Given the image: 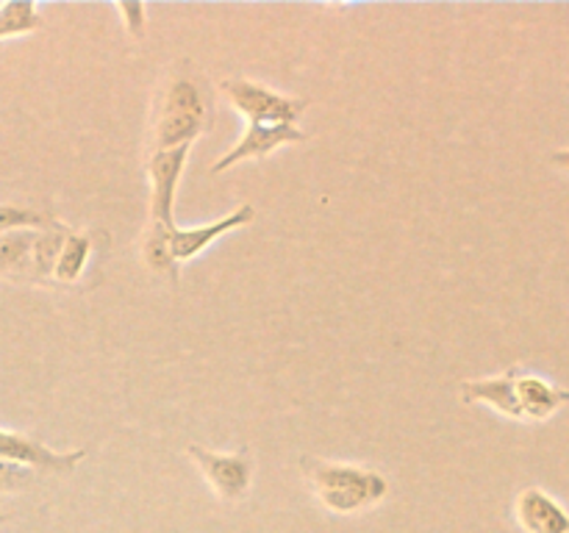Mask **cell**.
<instances>
[{"instance_id":"cell-13","label":"cell","mask_w":569,"mask_h":533,"mask_svg":"<svg viewBox=\"0 0 569 533\" xmlns=\"http://www.w3.org/2000/svg\"><path fill=\"white\" fill-rule=\"evenodd\" d=\"M89 255H92V239H89V233L67 228L64 242H61L59 255H56L53 283H76L83 275V270H87Z\"/></svg>"},{"instance_id":"cell-3","label":"cell","mask_w":569,"mask_h":533,"mask_svg":"<svg viewBox=\"0 0 569 533\" xmlns=\"http://www.w3.org/2000/svg\"><path fill=\"white\" fill-rule=\"evenodd\" d=\"M220 89L248 125H295L309 105L303 98H289L250 78H222Z\"/></svg>"},{"instance_id":"cell-12","label":"cell","mask_w":569,"mask_h":533,"mask_svg":"<svg viewBox=\"0 0 569 533\" xmlns=\"http://www.w3.org/2000/svg\"><path fill=\"white\" fill-rule=\"evenodd\" d=\"M39 231L0 233V278L22 283H37L33 272V244Z\"/></svg>"},{"instance_id":"cell-15","label":"cell","mask_w":569,"mask_h":533,"mask_svg":"<svg viewBox=\"0 0 569 533\" xmlns=\"http://www.w3.org/2000/svg\"><path fill=\"white\" fill-rule=\"evenodd\" d=\"M56 220L39 214V211L20 209V205L0 203V233L9 231H44V228H53Z\"/></svg>"},{"instance_id":"cell-2","label":"cell","mask_w":569,"mask_h":533,"mask_svg":"<svg viewBox=\"0 0 569 533\" xmlns=\"http://www.w3.org/2000/svg\"><path fill=\"white\" fill-rule=\"evenodd\" d=\"M209 128V100L189 72H176L159 89L150 120V153L192 144Z\"/></svg>"},{"instance_id":"cell-8","label":"cell","mask_w":569,"mask_h":533,"mask_svg":"<svg viewBox=\"0 0 569 533\" xmlns=\"http://www.w3.org/2000/svg\"><path fill=\"white\" fill-rule=\"evenodd\" d=\"M298 142H306V133L298 131L295 125H248L242 139L211 164V172L217 175V172L231 170V167L242 164V161L264 159L267 153H272V150L281 148V144Z\"/></svg>"},{"instance_id":"cell-10","label":"cell","mask_w":569,"mask_h":533,"mask_svg":"<svg viewBox=\"0 0 569 533\" xmlns=\"http://www.w3.org/2000/svg\"><path fill=\"white\" fill-rule=\"evenodd\" d=\"M520 366H511V370L500 372L492 378H478V381H465L461 383L459 394L467 405H489L498 414L509 416V420H522L520 403H517L515 381Z\"/></svg>"},{"instance_id":"cell-16","label":"cell","mask_w":569,"mask_h":533,"mask_svg":"<svg viewBox=\"0 0 569 533\" xmlns=\"http://www.w3.org/2000/svg\"><path fill=\"white\" fill-rule=\"evenodd\" d=\"M117 14H120L122 28L131 39H144V31H148V9L139 3H117Z\"/></svg>"},{"instance_id":"cell-14","label":"cell","mask_w":569,"mask_h":533,"mask_svg":"<svg viewBox=\"0 0 569 533\" xmlns=\"http://www.w3.org/2000/svg\"><path fill=\"white\" fill-rule=\"evenodd\" d=\"M42 28V11L37 3H3L0 6V39L26 37Z\"/></svg>"},{"instance_id":"cell-9","label":"cell","mask_w":569,"mask_h":533,"mask_svg":"<svg viewBox=\"0 0 569 533\" xmlns=\"http://www.w3.org/2000/svg\"><path fill=\"white\" fill-rule=\"evenodd\" d=\"M515 516L526 533H569V511L537 486L517 494Z\"/></svg>"},{"instance_id":"cell-4","label":"cell","mask_w":569,"mask_h":533,"mask_svg":"<svg viewBox=\"0 0 569 533\" xmlns=\"http://www.w3.org/2000/svg\"><path fill=\"white\" fill-rule=\"evenodd\" d=\"M187 455L222 503H237L248 494L250 481H253V461H250L248 447L239 453H214L200 444H187Z\"/></svg>"},{"instance_id":"cell-17","label":"cell","mask_w":569,"mask_h":533,"mask_svg":"<svg viewBox=\"0 0 569 533\" xmlns=\"http://www.w3.org/2000/svg\"><path fill=\"white\" fill-rule=\"evenodd\" d=\"M550 164L559 167V170H567L569 172V148L553 150V153H550Z\"/></svg>"},{"instance_id":"cell-11","label":"cell","mask_w":569,"mask_h":533,"mask_svg":"<svg viewBox=\"0 0 569 533\" xmlns=\"http://www.w3.org/2000/svg\"><path fill=\"white\" fill-rule=\"evenodd\" d=\"M517 403H520L522 420L542 422L548 416H553L561 405L569 403V389L553 386L545 378L539 375H526V372H517L515 381Z\"/></svg>"},{"instance_id":"cell-1","label":"cell","mask_w":569,"mask_h":533,"mask_svg":"<svg viewBox=\"0 0 569 533\" xmlns=\"http://www.w3.org/2000/svg\"><path fill=\"white\" fill-rule=\"evenodd\" d=\"M300 472L315 497L333 514H359L372 509L389 494V481L365 464L300 455Z\"/></svg>"},{"instance_id":"cell-6","label":"cell","mask_w":569,"mask_h":533,"mask_svg":"<svg viewBox=\"0 0 569 533\" xmlns=\"http://www.w3.org/2000/svg\"><path fill=\"white\" fill-rule=\"evenodd\" d=\"M256 217V209L250 203H242L239 209H233L231 214L222 217V220L209 222V225H200V228H170V231H159V228H148L150 237L161 239L164 250L170 253V259L176 261L178 266L183 261L194 259V255L203 253L209 244H214L217 239L226 237V233L237 231V228L250 225Z\"/></svg>"},{"instance_id":"cell-5","label":"cell","mask_w":569,"mask_h":533,"mask_svg":"<svg viewBox=\"0 0 569 533\" xmlns=\"http://www.w3.org/2000/svg\"><path fill=\"white\" fill-rule=\"evenodd\" d=\"M189 150L192 144H183V148L172 150H156L148 159V181H150V225L159 228V231H170L176 228V214H172V205H176V192L178 183H181L183 167H187Z\"/></svg>"},{"instance_id":"cell-7","label":"cell","mask_w":569,"mask_h":533,"mask_svg":"<svg viewBox=\"0 0 569 533\" xmlns=\"http://www.w3.org/2000/svg\"><path fill=\"white\" fill-rule=\"evenodd\" d=\"M83 459H87V450L56 453L48 444L26 436V433L0 431V461H6V464L22 466V470L31 472H53V475H61V472L76 470L78 461Z\"/></svg>"}]
</instances>
